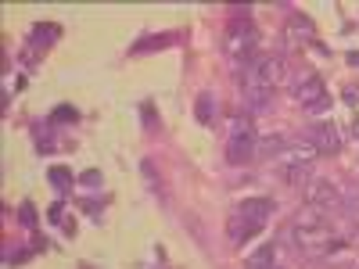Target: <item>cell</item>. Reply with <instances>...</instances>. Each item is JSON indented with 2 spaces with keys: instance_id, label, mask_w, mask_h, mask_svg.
<instances>
[{
  "instance_id": "cell-18",
  "label": "cell",
  "mask_w": 359,
  "mask_h": 269,
  "mask_svg": "<svg viewBox=\"0 0 359 269\" xmlns=\"http://www.w3.org/2000/svg\"><path fill=\"white\" fill-rule=\"evenodd\" d=\"M18 223H22V226H36V208H33V201H22V205H18Z\"/></svg>"
},
{
  "instance_id": "cell-22",
  "label": "cell",
  "mask_w": 359,
  "mask_h": 269,
  "mask_svg": "<svg viewBox=\"0 0 359 269\" xmlns=\"http://www.w3.org/2000/svg\"><path fill=\"white\" fill-rule=\"evenodd\" d=\"M327 108H331V97H323V101H316V104H313L309 111H313V115H323Z\"/></svg>"
},
{
  "instance_id": "cell-12",
  "label": "cell",
  "mask_w": 359,
  "mask_h": 269,
  "mask_svg": "<svg viewBox=\"0 0 359 269\" xmlns=\"http://www.w3.org/2000/svg\"><path fill=\"white\" fill-rule=\"evenodd\" d=\"M277 251H280V244L277 241H269V244H262L259 251H252L248 255V269H266V265H277Z\"/></svg>"
},
{
  "instance_id": "cell-9",
  "label": "cell",
  "mask_w": 359,
  "mask_h": 269,
  "mask_svg": "<svg viewBox=\"0 0 359 269\" xmlns=\"http://www.w3.org/2000/svg\"><path fill=\"white\" fill-rule=\"evenodd\" d=\"M287 40L298 43V47H302V43H306V47H320V43H316V25H313V18H309V15H291V18H287ZM320 50H323V47H320Z\"/></svg>"
},
{
  "instance_id": "cell-1",
  "label": "cell",
  "mask_w": 359,
  "mask_h": 269,
  "mask_svg": "<svg viewBox=\"0 0 359 269\" xmlns=\"http://www.w3.org/2000/svg\"><path fill=\"white\" fill-rule=\"evenodd\" d=\"M287 241L309 255V258H323V255H338L348 248V241H341V237H334L331 230V219H327V212H320V208H302V212H294L287 219V230H284Z\"/></svg>"
},
{
  "instance_id": "cell-17",
  "label": "cell",
  "mask_w": 359,
  "mask_h": 269,
  "mask_svg": "<svg viewBox=\"0 0 359 269\" xmlns=\"http://www.w3.org/2000/svg\"><path fill=\"white\" fill-rule=\"evenodd\" d=\"M79 118V111L72 108V104H57L54 111H50V123H76Z\"/></svg>"
},
{
  "instance_id": "cell-2",
  "label": "cell",
  "mask_w": 359,
  "mask_h": 269,
  "mask_svg": "<svg viewBox=\"0 0 359 269\" xmlns=\"http://www.w3.org/2000/svg\"><path fill=\"white\" fill-rule=\"evenodd\" d=\"M269 216H273V201L269 198H245L241 205L230 212L226 219V233L233 244H248L252 237H259L269 223Z\"/></svg>"
},
{
  "instance_id": "cell-26",
  "label": "cell",
  "mask_w": 359,
  "mask_h": 269,
  "mask_svg": "<svg viewBox=\"0 0 359 269\" xmlns=\"http://www.w3.org/2000/svg\"><path fill=\"white\" fill-rule=\"evenodd\" d=\"M352 137H359V123H352Z\"/></svg>"
},
{
  "instance_id": "cell-10",
  "label": "cell",
  "mask_w": 359,
  "mask_h": 269,
  "mask_svg": "<svg viewBox=\"0 0 359 269\" xmlns=\"http://www.w3.org/2000/svg\"><path fill=\"white\" fill-rule=\"evenodd\" d=\"M245 115H266V111H273V90H245Z\"/></svg>"
},
{
  "instance_id": "cell-7",
  "label": "cell",
  "mask_w": 359,
  "mask_h": 269,
  "mask_svg": "<svg viewBox=\"0 0 359 269\" xmlns=\"http://www.w3.org/2000/svg\"><path fill=\"white\" fill-rule=\"evenodd\" d=\"M306 205L320 208V212H334V208H341V191L331 179H309L306 184Z\"/></svg>"
},
{
  "instance_id": "cell-20",
  "label": "cell",
  "mask_w": 359,
  "mask_h": 269,
  "mask_svg": "<svg viewBox=\"0 0 359 269\" xmlns=\"http://www.w3.org/2000/svg\"><path fill=\"white\" fill-rule=\"evenodd\" d=\"M47 219H50V223H62V219H65V205L54 201V205L47 208Z\"/></svg>"
},
{
  "instance_id": "cell-25",
  "label": "cell",
  "mask_w": 359,
  "mask_h": 269,
  "mask_svg": "<svg viewBox=\"0 0 359 269\" xmlns=\"http://www.w3.org/2000/svg\"><path fill=\"white\" fill-rule=\"evenodd\" d=\"M348 65H355V69H359V50H352V54H348Z\"/></svg>"
},
{
  "instance_id": "cell-15",
  "label": "cell",
  "mask_w": 359,
  "mask_h": 269,
  "mask_svg": "<svg viewBox=\"0 0 359 269\" xmlns=\"http://www.w3.org/2000/svg\"><path fill=\"white\" fill-rule=\"evenodd\" d=\"M47 179L54 184V191H62V194L72 187V172H69L65 165H50V169H47Z\"/></svg>"
},
{
  "instance_id": "cell-23",
  "label": "cell",
  "mask_w": 359,
  "mask_h": 269,
  "mask_svg": "<svg viewBox=\"0 0 359 269\" xmlns=\"http://www.w3.org/2000/svg\"><path fill=\"white\" fill-rule=\"evenodd\" d=\"M144 118H147V130H155V115H151V104H144Z\"/></svg>"
},
{
  "instance_id": "cell-11",
  "label": "cell",
  "mask_w": 359,
  "mask_h": 269,
  "mask_svg": "<svg viewBox=\"0 0 359 269\" xmlns=\"http://www.w3.org/2000/svg\"><path fill=\"white\" fill-rule=\"evenodd\" d=\"M216 111H219V101H216V94H198L194 97V115H198V123L201 126H212L216 123Z\"/></svg>"
},
{
  "instance_id": "cell-14",
  "label": "cell",
  "mask_w": 359,
  "mask_h": 269,
  "mask_svg": "<svg viewBox=\"0 0 359 269\" xmlns=\"http://www.w3.org/2000/svg\"><path fill=\"white\" fill-rule=\"evenodd\" d=\"M57 36H62V29H57V25H36L33 36H29V47H33V50H47Z\"/></svg>"
},
{
  "instance_id": "cell-4",
  "label": "cell",
  "mask_w": 359,
  "mask_h": 269,
  "mask_svg": "<svg viewBox=\"0 0 359 269\" xmlns=\"http://www.w3.org/2000/svg\"><path fill=\"white\" fill-rule=\"evenodd\" d=\"M255 144H259V133H255L252 115H233L230 126H226V162L230 165L252 162L255 158Z\"/></svg>"
},
{
  "instance_id": "cell-3",
  "label": "cell",
  "mask_w": 359,
  "mask_h": 269,
  "mask_svg": "<svg viewBox=\"0 0 359 269\" xmlns=\"http://www.w3.org/2000/svg\"><path fill=\"white\" fill-rule=\"evenodd\" d=\"M255 50H259V29H255V22L248 15L245 18L237 15L226 25V33H223V54L230 57L237 69H245V65L255 62Z\"/></svg>"
},
{
  "instance_id": "cell-24",
  "label": "cell",
  "mask_w": 359,
  "mask_h": 269,
  "mask_svg": "<svg viewBox=\"0 0 359 269\" xmlns=\"http://www.w3.org/2000/svg\"><path fill=\"white\" fill-rule=\"evenodd\" d=\"M345 101H348V104H355V101H359V90H352V86H348V90H345Z\"/></svg>"
},
{
  "instance_id": "cell-6",
  "label": "cell",
  "mask_w": 359,
  "mask_h": 269,
  "mask_svg": "<svg viewBox=\"0 0 359 269\" xmlns=\"http://www.w3.org/2000/svg\"><path fill=\"white\" fill-rule=\"evenodd\" d=\"M291 97H294L298 104H306V108H313L316 101H323V97H327V86H323L320 72H313V69L298 72L294 83H291Z\"/></svg>"
},
{
  "instance_id": "cell-13",
  "label": "cell",
  "mask_w": 359,
  "mask_h": 269,
  "mask_svg": "<svg viewBox=\"0 0 359 269\" xmlns=\"http://www.w3.org/2000/svg\"><path fill=\"white\" fill-rule=\"evenodd\" d=\"M287 144H291V137H280V133H277V137H266V140L255 144V158H269V162H273Z\"/></svg>"
},
{
  "instance_id": "cell-8",
  "label": "cell",
  "mask_w": 359,
  "mask_h": 269,
  "mask_svg": "<svg viewBox=\"0 0 359 269\" xmlns=\"http://www.w3.org/2000/svg\"><path fill=\"white\" fill-rule=\"evenodd\" d=\"M306 140L316 147V155H338L341 151V133L334 123H327V118H320V123H313L306 130Z\"/></svg>"
},
{
  "instance_id": "cell-16",
  "label": "cell",
  "mask_w": 359,
  "mask_h": 269,
  "mask_svg": "<svg viewBox=\"0 0 359 269\" xmlns=\"http://www.w3.org/2000/svg\"><path fill=\"white\" fill-rule=\"evenodd\" d=\"M341 208L348 216H359V179H352V184L341 191Z\"/></svg>"
},
{
  "instance_id": "cell-21",
  "label": "cell",
  "mask_w": 359,
  "mask_h": 269,
  "mask_svg": "<svg viewBox=\"0 0 359 269\" xmlns=\"http://www.w3.org/2000/svg\"><path fill=\"white\" fill-rule=\"evenodd\" d=\"M165 43H169V40H165V36H147V40H144V43H137V47H133V50H137V54H140V50H147V47H165Z\"/></svg>"
},
{
  "instance_id": "cell-5",
  "label": "cell",
  "mask_w": 359,
  "mask_h": 269,
  "mask_svg": "<svg viewBox=\"0 0 359 269\" xmlns=\"http://www.w3.org/2000/svg\"><path fill=\"white\" fill-rule=\"evenodd\" d=\"M284 76H287V62L280 54H255V62L245 65V72H241V86L245 90H273Z\"/></svg>"
},
{
  "instance_id": "cell-19",
  "label": "cell",
  "mask_w": 359,
  "mask_h": 269,
  "mask_svg": "<svg viewBox=\"0 0 359 269\" xmlns=\"http://www.w3.org/2000/svg\"><path fill=\"white\" fill-rule=\"evenodd\" d=\"M79 184H83L86 191H97V187L104 184V179H101V172H97V169H86V172L79 176Z\"/></svg>"
}]
</instances>
